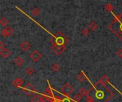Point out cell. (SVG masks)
Returning <instances> with one entry per match:
<instances>
[{
	"instance_id": "6da1fadb",
	"label": "cell",
	"mask_w": 122,
	"mask_h": 102,
	"mask_svg": "<svg viewBox=\"0 0 122 102\" xmlns=\"http://www.w3.org/2000/svg\"><path fill=\"white\" fill-rule=\"evenodd\" d=\"M108 29L122 41V12L121 14L115 16L114 20L108 26Z\"/></svg>"
},
{
	"instance_id": "7a4b0ae2",
	"label": "cell",
	"mask_w": 122,
	"mask_h": 102,
	"mask_svg": "<svg viewBox=\"0 0 122 102\" xmlns=\"http://www.w3.org/2000/svg\"><path fill=\"white\" fill-rule=\"evenodd\" d=\"M50 41L54 45L66 46V45L69 43V39L64 35L62 32L59 31L50 39Z\"/></svg>"
},
{
	"instance_id": "3957f363",
	"label": "cell",
	"mask_w": 122,
	"mask_h": 102,
	"mask_svg": "<svg viewBox=\"0 0 122 102\" xmlns=\"http://www.w3.org/2000/svg\"><path fill=\"white\" fill-rule=\"evenodd\" d=\"M22 91L28 97H31L32 96L35 92H36V88L34 87V86L31 84V83H27L23 88H22Z\"/></svg>"
},
{
	"instance_id": "277c9868",
	"label": "cell",
	"mask_w": 122,
	"mask_h": 102,
	"mask_svg": "<svg viewBox=\"0 0 122 102\" xmlns=\"http://www.w3.org/2000/svg\"><path fill=\"white\" fill-rule=\"evenodd\" d=\"M61 92L66 96H70L74 92V88L71 86V84L67 83L61 87Z\"/></svg>"
},
{
	"instance_id": "5b68a950",
	"label": "cell",
	"mask_w": 122,
	"mask_h": 102,
	"mask_svg": "<svg viewBox=\"0 0 122 102\" xmlns=\"http://www.w3.org/2000/svg\"><path fill=\"white\" fill-rule=\"evenodd\" d=\"M51 49V51H52L55 54H56L57 56H59V55H61L64 51H65L66 47V46H57V45H54V44H52Z\"/></svg>"
},
{
	"instance_id": "8992f818",
	"label": "cell",
	"mask_w": 122,
	"mask_h": 102,
	"mask_svg": "<svg viewBox=\"0 0 122 102\" xmlns=\"http://www.w3.org/2000/svg\"><path fill=\"white\" fill-rule=\"evenodd\" d=\"M43 95L44 97V99L46 101H50L53 99L54 96H53V92H52V89L50 87H48L44 92Z\"/></svg>"
},
{
	"instance_id": "52a82bcc",
	"label": "cell",
	"mask_w": 122,
	"mask_h": 102,
	"mask_svg": "<svg viewBox=\"0 0 122 102\" xmlns=\"http://www.w3.org/2000/svg\"><path fill=\"white\" fill-rule=\"evenodd\" d=\"M14 33V29L11 26H6L4 29H2L1 34L4 37H9L11 36Z\"/></svg>"
},
{
	"instance_id": "ba28073f",
	"label": "cell",
	"mask_w": 122,
	"mask_h": 102,
	"mask_svg": "<svg viewBox=\"0 0 122 102\" xmlns=\"http://www.w3.org/2000/svg\"><path fill=\"white\" fill-rule=\"evenodd\" d=\"M41 56H42L41 54L37 50L33 51L29 55V57L31 58V59L34 62H37L39 59H41Z\"/></svg>"
},
{
	"instance_id": "9c48e42d",
	"label": "cell",
	"mask_w": 122,
	"mask_h": 102,
	"mask_svg": "<svg viewBox=\"0 0 122 102\" xmlns=\"http://www.w3.org/2000/svg\"><path fill=\"white\" fill-rule=\"evenodd\" d=\"M20 49L24 51H28L30 48H31V44L29 42H28L27 41H24L23 42H21L19 45Z\"/></svg>"
},
{
	"instance_id": "30bf717a",
	"label": "cell",
	"mask_w": 122,
	"mask_h": 102,
	"mask_svg": "<svg viewBox=\"0 0 122 102\" xmlns=\"http://www.w3.org/2000/svg\"><path fill=\"white\" fill-rule=\"evenodd\" d=\"M31 102H46V99L39 94H35L31 99Z\"/></svg>"
},
{
	"instance_id": "8fae6325",
	"label": "cell",
	"mask_w": 122,
	"mask_h": 102,
	"mask_svg": "<svg viewBox=\"0 0 122 102\" xmlns=\"http://www.w3.org/2000/svg\"><path fill=\"white\" fill-rule=\"evenodd\" d=\"M0 55H1L3 58L6 59V58H8V57L11 55V51H10L8 49L4 48V49H1V51H0Z\"/></svg>"
},
{
	"instance_id": "7c38bea8",
	"label": "cell",
	"mask_w": 122,
	"mask_h": 102,
	"mask_svg": "<svg viewBox=\"0 0 122 102\" xmlns=\"http://www.w3.org/2000/svg\"><path fill=\"white\" fill-rule=\"evenodd\" d=\"M109 82V77L107 76V75H104V76H102V77H101V79H99V83H100L102 85H103V86H106V84L108 83Z\"/></svg>"
},
{
	"instance_id": "4fadbf2b",
	"label": "cell",
	"mask_w": 122,
	"mask_h": 102,
	"mask_svg": "<svg viewBox=\"0 0 122 102\" xmlns=\"http://www.w3.org/2000/svg\"><path fill=\"white\" fill-rule=\"evenodd\" d=\"M12 84L15 87H20L21 86H22L23 84V80L20 78H16L15 79L13 82H12Z\"/></svg>"
},
{
	"instance_id": "5bb4252c",
	"label": "cell",
	"mask_w": 122,
	"mask_h": 102,
	"mask_svg": "<svg viewBox=\"0 0 122 102\" xmlns=\"http://www.w3.org/2000/svg\"><path fill=\"white\" fill-rule=\"evenodd\" d=\"M14 63H15V64H16V66H19H19H22L24 64V60L21 56H17L15 59V60H14Z\"/></svg>"
},
{
	"instance_id": "9a60e30c",
	"label": "cell",
	"mask_w": 122,
	"mask_h": 102,
	"mask_svg": "<svg viewBox=\"0 0 122 102\" xmlns=\"http://www.w3.org/2000/svg\"><path fill=\"white\" fill-rule=\"evenodd\" d=\"M77 79H78V81H79V82H81V83H82V82H84L85 81V79H86V76H85V74H84L83 71H81V72L78 74V76H77Z\"/></svg>"
},
{
	"instance_id": "2e32d148",
	"label": "cell",
	"mask_w": 122,
	"mask_h": 102,
	"mask_svg": "<svg viewBox=\"0 0 122 102\" xmlns=\"http://www.w3.org/2000/svg\"><path fill=\"white\" fill-rule=\"evenodd\" d=\"M51 69L54 72H57V71H59L60 69H61V66L59 65V63H54L52 64L51 66Z\"/></svg>"
},
{
	"instance_id": "e0dca14e",
	"label": "cell",
	"mask_w": 122,
	"mask_h": 102,
	"mask_svg": "<svg viewBox=\"0 0 122 102\" xmlns=\"http://www.w3.org/2000/svg\"><path fill=\"white\" fill-rule=\"evenodd\" d=\"M89 92H88L87 89H86L85 88H81L79 90V94L82 96V97H88Z\"/></svg>"
},
{
	"instance_id": "ac0fdd59",
	"label": "cell",
	"mask_w": 122,
	"mask_h": 102,
	"mask_svg": "<svg viewBox=\"0 0 122 102\" xmlns=\"http://www.w3.org/2000/svg\"><path fill=\"white\" fill-rule=\"evenodd\" d=\"M97 27H98V25L97 24V23H95V22H91L89 24V28L90 29V30H92V31H95V30H97Z\"/></svg>"
},
{
	"instance_id": "d6986e66",
	"label": "cell",
	"mask_w": 122,
	"mask_h": 102,
	"mask_svg": "<svg viewBox=\"0 0 122 102\" xmlns=\"http://www.w3.org/2000/svg\"><path fill=\"white\" fill-rule=\"evenodd\" d=\"M26 73L27 75L31 76V75L34 73V69H33L32 67H28V68H26Z\"/></svg>"
},
{
	"instance_id": "ffe728a7",
	"label": "cell",
	"mask_w": 122,
	"mask_h": 102,
	"mask_svg": "<svg viewBox=\"0 0 122 102\" xmlns=\"http://www.w3.org/2000/svg\"><path fill=\"white\" fill-rule=\"evenodd\" d=\"M82 96L79 93V94H76L74 97V100L75 101V102H79L80 101H81V99H82Z\"/></svg>"
},
{
	"instance_id": "44dd1931",
	"label": "cell",
	"mask_w": 122,
	"mask_h": 102,
	"mask_svg": "<svg viewBox=\"0 0 122 102\" xmlns=\"http://www.w3.org/2000/svg\"><path fill=\"white\" fill-rule=\"evenodd\" d=\"M31 14L34 16H38L40 14V10L37 7H36V8H34V9H33L31 10Z\"/></svg>"
},
{
	"instance_id": "7402d4cb",
	"label": "cell",
	"mask_w": 122,
	"mask_h": 102,
	"mask_svg": "<svg viewBox=\"0 0 122 102\" xmlns=\"http://www.w3.org/2000/svg\"><path fill=\"white\" fill-rule=\"evenodd\" d=\"M0 23H1V24L2 26H6L9 23V21H8V19L6 17H2L1 19V20H0Z\"/></svg>"
},
{
	"instance_id": "603a6c76",
	"label": "cell",
	"mask_w": 122,
	"mask_h": 102,
	"mask_svg": "<svg viewBox=\"0 0 122 102\" xmlns=\"http://www.w3.org/2000/svg\"><path fill=\"white\" fill-rule=\"evenodd\" d=\"M105 9H106L107 11L112 12V11H113V9H114V6H113L112 4H107L105 6Z\"/></svg>"
},
{
	"instance_id": "cb8c5ba5",
	"label": "cell",
	"mask_w": 122,
	"mask_h": 102,
	"mask_svg": "<svg viewBox=\"0 0 122 102\" xmlns=\"http://www.w3.org/2000/svg\"><path fill=\"white\" fill-rule=\"evenodd\" d=\"M81 33H82V34H83L84 36H87L89 34V29H88L87 28L85 27V28H84V29H82Z\"/></svg>"
},
{
	"instance_id": "d4e9b609",
	"label": "cell",
	"mask_w": 122,
	"mask_h": 102,
	"mask_svg": "<svg viewBox=\"0 0 122 102\" xmlns=\"http://www.w3.org/2000/svg\"><path fill=\"white\" fill-rule=\"evenodd\" d=\"M96 97H97V98L101 99H102L103 97H104V93H103L102 91H99V92H98L96 94Z\"/></svg>"
},
{
	"instance_id": "484cf974",
	"label": "cell",
	"mask_w": 122,
	"mask_h": 102,
	"mask_svg": "<svg viewBox=\"0 0 122 102\" xmlns=\"http://www.w3.org/2000/svg\"><path fill=\"white\" fill-rule=\"evenodd\" d=\"M117 56L119 58H122V49H119L117 51Z\"/></svg>"
},
{
	"instance_id": "4316f807",
	"label": "cell",
	"mask_w": 122,
	"mask_h": 102,
	"mask_svg": "<svg viewBox=\"0 0 122 102\" xmlns=\"http://www.w3.org/2000/svg\"><path fill=\"white\" fill-rule=\"evenodd\" d=\"M4 48H5L4 44L2 41H0V49H4Z\"/></svg>"
},
{
	"instance_id": "83f0119b",
	"label": "cell",
	"mask_w": 122,
	"mask_h": 102,
	"mask_svg": "<svg viewBox=\"0 0 122 102\" xmlns=\"http://www.w3.org/2000/svg\"><path fill=\"white\" fill-rule=\"evenodd\" d=\"M87 102H94L93 100V98H92L91 97H87Z\"/></svg>"
},
{
	"instance_id": "f1b7e54d",
	"label": "cell",
	"mask_w": 122,
	"mask_h": 102,
	"mask_svg": "<svg viewBox=\"0 0 122 102\" xmlns=\"http://www.w3.org/2000/svg\"><path fill=\"white\" fill-rule=\"evenodd\" d=\"M61 102H71V100H70L69 98H64V99H62Z\"/></svg>"
},
{
	"instance_id": "f546056e",
	"label": "cell",
	"mask_w": 122,
	"mask_h": 102,
	"mask_svg": "<svg viewBox=\"0 0 122 102\" xmlns=\"http://www.w3.org/2000/svg\"><path fill=\"white\" fill-rule=\"evenodd\" d=\"M49 102H61L59 99H52L51 100H50Z\"/></svg>"
},
{
	"instance_id": "4dcf8cb0",
	"label": "cell",
	"mask_w": 122,
	"mask_h": 102,
	"mask_svg": "<svg viewBox=\"0 0 122 102\" xmlns=\"http://www.w3.org/2000/svg\"></svg>"
}]
</instances>
